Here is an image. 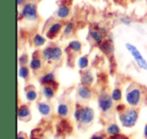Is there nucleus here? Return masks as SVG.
<instances>
[{"mask_svg":"<svg viewBox=\"0 0 147 139\" xmlns=\"http://www.w3.org/2000/svg\"><path fill=\"white\" fill-rule=\"evenodd\" d=\"M105 131H106L107 136H109V137L115 136V135L121 134V127L119 126L117 123H110V124H108V126L106 127Z\"/></svg>","mask_w":147,"mask_h":139,"instance_id":"obj_17","label":"nucleus"},{"mask_svg":"<svg viewBox=\"0 0 147 139\" xmlns=\"http://www.w3.org/2000/svg\"><path fill=\"white\" fill-rule=\"evenodd\" d=\"M139 119V112L135 108H127L123 112L118 113V120L119 123L123 128L131 129L136 125L137 121Z\"/></svg>","mask_w":147,"mask_h":139,"instance_id":"obj_1","label":"nucleus"},{"mask_svg":"<svg viewBox=\"0 0 147 139\" xmlns=\"http://www.w3.org/2000/svg\"><path fill=\"white\" fill-rule=\"evenodd\" d=\"M25 4V0H17V5L18 6H23Z\"/></svg>","mask_w":147,"mask_h":139,"instance_id":"obj_34","label":"nucleus"},{"mask_svg":"<svg viewBox=\"0 0 147 139\" xmlns=\"http://www.w3.org/2000/svg\"><path fill=\"white\" fill-rule=\"evenodd\" d=\"M67 49L71 51V53H80L82 51V43L81 41H79L78 39H71L67 45Z\"/></svg>","mask_w":147,"mask_h":139,"instance_id":"obj_21","label":"nucleus"},{"mask_svg":"<svg viewBox=\"0 0 147 139\" xmlns=\"http://www.w3.org/2000/svg\"><path fill=\"white\" fill-rule=\"evenodd\" d=\"M126 109H127V108H126V106H125L124 104H118V105L116 106V111H117L118 113L123 112V111L126 110Z\"/></svg>","mask_w":147,"mask_h":139,"instance_id":"obj_30","label":"nucleus"},{"mask_svg":"<svg viewBox=\"0 0 147 139\" xmlns=\"http://www.w3.org/2000/svg\"><path fill=\"white\" fill-rule=\"evenodd\" d=\"M37 111L38 113L43 117H47L51 116V112H53V109H51V106L47 102H39L37 103Z\"/></svg>","mask_w":147,"mask_h":139,"instance_id":"obj_12","label":"nucleus"},{"mask_svg":"<svg viewBox=\"0 0 147 139\" xmlns=\"http://www.w3.org/2000/svg\"><path fill=\"white\" fill-rule=\"evenodd\" d=\"M120 21L122 23H124V24H126L127 26H130V24H131V21L130 20H126V19H124V18L120 19Z\"/></svg>","mask_w":147,"mask_h":139,"instance_id":"obj_33","label":"nucleus"},{"mask_svg":"<svg viewBox=\"0 0 147 139\" xmlns=\"http://www.w3.org/2000/svg\"><path fill=\"white\" fill-rule=\"evenodd\" d=\"M41 57L45 61H59L63 57V49L57 45L47 47L41 51Z\"/></svg>","mask_w":147,"mask_h":139,"instance_id":"obj_3","label":"nucleus"},{"mask_svg":"<svg viewBox=\"0 0 147 139\" xmlns=\"http://www.w3.org/2000/svg\"><path fill=\"white\" fill-rule=\"evenodd\" d=\"M108 139H128L126 136H124V135L122 134H119V135H115V136H111L109 137Z\"/></svg>","mask_w":147,"mask_h":139,"instance_id":"obj_32","label":"nucleus"},{"mask_svg":"<svg viewBox=\"0 0 147 139\" xmlns=\"http://www.w3.org/2000/svg\"><path fill=\"white\" fill-rule=\"evenodd\" d=\"M69 14H71V9L67 5H61L55 12V15L61 19L67 18V17L69 16Z\"/></svg>","mask_w":147,"mask_h":139,"instance_id":"obj_20","label":"nucleus"},{"mask_svg":"<svg viewBox=\"0 0 147 139\" xmlns=\"http://www.w3.org/2000/svg\"><path fill=\"white\" fill-rule=\"evenodd\" d=\"M37 97H38V94L33 88L25 89V99L27 102H34L36 101Z\"/></svg>","mask_w":147,"mask_h":139,"instance_id":"obj_22","label":"nucleus"},{"mask_svg":"<svg viewBox=\"0 0 147 139\" xmlns=\"http://www.w3.org/2000/svg\"><path fill=\"white\" fill-rule=\"evenodd\" d=\"M74 27H75V25H74L73 22H67V24L65 25V28H63V35H65V36L71 35L74 31Z\"/></svg>","mask_w":147,"mask_h":139,"instance_id":"obj_28","label":"nucleus"},{"mask_svg":"<svg viewBox=\"0 0 147 139\" xmlns=\"http://www.w3.org/2000/svg\"><path fill=\"white\" fill-rule=\"evenodd\" d=\"M27 63H29L28 57H27V55H20V57H19V65H26Z\"/></svg>","mask_w":147,"mask_h":139,"instance_id":"obj_29","label":"nucleus"},{"mask_svg":"<svg viewBox=\"0 0 147 139\" xmlns=\"http://www.w3.org/2000/svg\"><path fill=\"white\" fill-rule=\"evenodd\" d=\"M110 95H111V97H112L113 101L116 103H120L123 99V92L120 88H118V87L113 89Z\"/></svg>","mask_w":147,"mask_h":139,"instance_id":"obj_23","label":"nucleus"},{"mask_svg":"<svg viewBox=\"0 0 147 139\" xmlns=\"http://www.w3.org/2000/svg\"><path fill=\"white\" fill-rule=\"evenodd\" d=\"M61 22H53L49 25V29L47 30V37L49 39H53L57 37V35L61 32Z\"/></svg>","mask_w":147,"mask_h":139,"instance_id":"obj_10","label":"nucleus"},{"mask_svg":"<svg viewBox=\"0 0 147 139\" xmlns=\"http://www.w3.org/2000/svg\"><path fill=\"white\" fill-rule=\"evenodd\" d=\"M77 65H78V67L82 71H85V70L88 69L89 67V57L88 55H81L80 57L77 61Z\"/></svg>","mask_w":147,"mask_h":139,"instance_id":"obj_24","label":"nucleus"},{"mask_svg":"<svg viewBox=\"0 0 147 139\" xmlns=\"http://www.w3.org/2000/svg\"><path fill=\"white\" fill-rule=\"evenodd\" d=\"M94 75L92 74V72L90 71H85L83 72L82 77H81V84L85 85V86H92L93 83H94Z\"/></svg>","mask_w":147,"mask_h":139,"instance_id":"obj_18","label":"nucleus"},{"mask_svg":"<svg viewBox=\"0 0 147 139\" xmlns=\"http://www.w3.org/2000/svg\"><path fill=\"white\" fill-rule=\"evenodd\" d=\"M90 139H108L106 138V136H104V135H101V134H94L91 136Z\"/></svg>","mask_w":147,"mask_h":139,"instance_id":"obj_31","label":"nucleus"},{"mask_svg":"<svg viewBox=\"0 0 147 139\" xmlns=\"http://www.w3.org/2000/svg\"><path fill=\"white\" fill-rule=\"evenodd\" d=\"M40 139H47V138H40Z\"/></svg>","mask_w":147,"mask_h":139,"instance_id":"obj_37","label":"nucleus"},{"mask_svg":"<svg viewBox=\"0 0 147 139\" xmlns=\"http://www.w3.org/2000/svg\"><path fill=\"white\" fill-rule=\"evenodd\" d=\"M82 109H83V106H81V105H79V104L76 105V108H75V111H74V119H75V121H76L77 123L80 122Z\"/></svg>","mask_w":147,"mask_h":139,"instance_id":"obj_27","label":"nucleus"},{"mask_svg":"<svg viewBox=\"0 0 147 139\" xmlns=\"http://www.w3.org/2000/svg\"><path fill=\"white\" fill-rule=\"evenodd\" d=\"M39 51H35L34 53H33L32 57H31V59L29 61L28 65H29V67H30V70H32L33 72H37V71H39V70L42 67V57H40V55H38Z\"/></svg>","mask_w":147,"mask_h":139,"instance_id":"obj_9","label":"nucleus"},{"mask_svg":"<svg viewBox=\"0 0 147 139\" xmlns=\"http://www.w3.org/2000/svg\"><path fill=\"white\" fill-rule=\"evenodd\" d=\"M30 67H26V65H20L18 69V77L22 80L26 81L27 79L30 76V71H29Z\"/></svg>","mask_w":147,"mask_h":139,"instance_id":"obj_25","label":"nucleus"},{"mask_svg":"<svg viewBox=\"0 0 147 139\" xmlns=\"http://www.w3.org/2000/svg\"><path fill=\"white\" fill-rule=\"evenodd\" d=\"M125 47H126L127 51L132 55V57L134 59L135 63L138 65V67H140L143 71H147V61L144 59V57L140 53V51L134 45L129 43H125Z\"/></svg>","mask_w":147,"mask_h":139,"instance_id":"obj_4","label":"nucleus"},{"mask_svg":"<svg viewBox=\"0 0 147 139\" xmlns=\"http://www.w3.org/2000/svg\"><path fill=\"white\" fill-rule=\"evenodd\" d=\"M47 43V39H45V36H42L39 33H36V34L33 36L32 38V43L35 47H40L42 45H45V43Z\"/></svg>","mask_w":147,"mask_h":139,"instance_id":"obj_26","label":"nucleus"},{"mask_svg":"<svg viewBox=\"0 0 147 139\" xmlns=\"http://www.w3.org/2000/svg\"><path fill=\"white\" fill-rule=\"evenodd\" d=\"M100 49L105 55H111L112 53H114V45L111 40L106 39L100 45Z\"/></svg>","mask_w":147,"mask_h":139,"instance_id":"obj_19","label":"nucleus"},{"mask_svg":"<svg viewBox=\"0 0 147 139\" xmlns=\"http://www.w3.org/2000/svg\"><path fill=\"white\" fill-rule=\"evenodd\" d=\"M41 93H42V96L47 100H51L55 96V86H53V85H45V86H42Z\"/></svg>","mask_w":147,"mask_h":139,"instance_id":"obj_16","label":"nucleus"},{"mask_svg":"<svg viewBox=\"0 0 147 139\" xmlns=\"http://www.w3.org/2000/svg\"><path fill=\"white\" fill-rule=\"evenodd\" d=\"M69 111H71V109H69V104H67L65 102L59 103V105L57 106V116L61 117V118H63V119L67 118V117L69 116Z\"/></svg>","mask_w":147,"mask_h":139,"instance_id":"obj_13","label":"nucleus"},{"mask_svg":"<svg viewBox=\"0 0 147 139\" xmlns=\"http://www.w3.org/2000/svg\"><path fill=\"white\" fill-rule=\"evenodd\" d=\"M39 83L42 86L45 85H55V75L53 72H49L43 74L39 78Z\"/></svg>","mask_w":147,"mask_h":139,"instance_id":"obj_14","label":"nucleus"},{"mask_svg":"<svg viewBox=\"0 0 147 139\" xmlns=\"http://www.w3.org/2000/svg\"><path fill=\"white\" fill-rule=\"evenodd\" d=\"M21 16L28 21H35L37 19L36 5L33 2L25 3L21 9Z\"/></svg>","mask_w":147,"mask_h":139,"instance_id":"obj_6","label":"nucleus"},{"mask_svg":"<svg viewBox=\"0 0 147 139\" xmlns=\"http://www.w3.org/2000/svg\"><path fill=\"white\" fill-rule=\"evenodd\" d=\"M89 35L92 38V40L94 41L96 45H100L101 43L104 41V34L102 31L98 30V29H90L89 30Z\"/></svg>","mask_w":147,"mask_h":139,"instance_id":"obj_15","label":"nucleus"},{"mask_svg":"<svg viewBox=\"0 0 147 139\" xmlns=\"http://www.w3.org/2000/svg\"><path fill=\"white\" fill-rule=\"evenodd\" d=\"M114 106V101H113L111 95L107 93H102L98 97V107L101 112L108 113L113 109Z\"/></svg>","mask_w":147,"mask_h":139,"instance_id":"obj_5","label":"nucleus"},{"mask_svg":"<svg viewBox=\"0 0 147 139\" xmlns=\"http://www.w3.org/2000/svg\"><path fill=\"white\" fill-rule=\"evenodd\" d=\"M143 134H144L145 138H147V124L144 126V128H143Z\"/></svg>","mask_w":147,"mask_h":139,"instance_id":"obj_36","label":"nucleus"},{"mask_svg":"<svg viewBox=\"0 0 147 139\" xmlns=\"http://www.w3.org/2000/svg\"><path fill=\"white\" fill-rule=\"evenodd\" d=\"M31 116V112L30 109L27 105H20L17 109V117H18L19 120L22 121H27L30 119Z\"/></svg>","mask_w":147,"mask_h":139,"instance_id":"obj_11","label":"nucleus"},{"mask_svg":"<svg viewBox=\"0 0 147 139\" xmlns=\"http://www.w3.org/2000/svg\"><path fill=\"white\" fill-rule=\"evenodd\" d=\"M77 95L81 100L88 101L92 99L93 97V91L89 86H85V85H80L77 88Z\"/></svg>","mask_w":147,"mask_h":139,"instance_id":"obj_8","label":"nucleus"},{"mask_svg":"<svg viewBox=\"0 0 147 139\" xmlns=\"http://www.w3.org/2000/svg\"><path fill=\"white\" fill-rule=\"evenodd\" d=\"M95 120V111L93 108L89 106H85L82 109V114L79 124L83 126H90Z\"/></svg>","mask_w":147,"mask_h":139,"instance_id":"obj_7","label":"nucleus"},{"mask_svg":"<svg viewBox=\"0 0 147 139\" xmlns=\"http://www.w3.org/2000/svg\"><path fill=\"white\" fill-rule=\"evenodd\" d=\"M143 91L140 87L131 85L125 93V102L129 107L138 108L142 103Z\"/></svg>","mask_w":147,"mask_h":139,"instance_id":"obj_2","label":"nucleus"},{"mask_svg":"<svg viewBox=\"0 0 147 139\" xmlns=\"http://www.w3.org/2000/svg\"><path fill=\"white\" fill-rule=\"evenodd\" d=\"M17 139H28L25 135L21 134V133H18V135H17Z\"/></svg>","mask_w":147,"mask_h":139,"instance_id":"obj_35","label":"nucleus"}]
</instances>
